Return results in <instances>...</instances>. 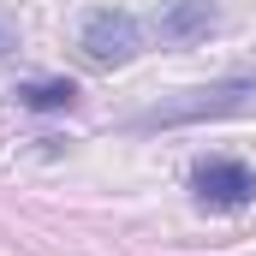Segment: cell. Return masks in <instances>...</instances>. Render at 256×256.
Listing matches in <instances>:
<instances>
[{"mask_svg":"<svg viewBox=\"0 0 256 256\" xmlns=\"http://www.w3.org/2000/svg\"><path fill=\"white\" fill-rule=\"evenodd\" d=\"M78 48H84L90 66H126V60H137V48H143V24H137L131 12H120V6H102V12L84 18Z\"/></svg>","mask_w":256,"mask_h":256,"instance_id":"cell-2","label":"cell"},{"mask_svg":"<svg viewBox=\"0 0 256 256\" xmlns=\"http://www.w3.org/2000/svg\"><path fill=\"white\" fill-rule=\"evenodd\" d=\"M191 185H196V196L208 208H244L256 196V173L244 161H232V155H208V161H196Z\"/></svg>","mask_w":256,"mask_h":256,"instance_id":"cell-3","label":"cell"},{"mask_svg":"<svg viewBox=\"0 0 256 256\" xmlns=\"http://www.w3.org/2000/svg\"><path fill=\"white\" fill-rule=\"evenodd\" d=\"M0 48H6V30H0Z\"/></svg>","mask_w":256,"mask_h":256,"instance_id":"cell-6","label":"cell"},{"mask_svg":"<svg viewBox=\"0 0 256 256\" xmlns=\"http://www.w3.org/2000/svg\"><path fill=\"white\" fill-rule=\"evenodd\" d=\"M256 102V84L244 78H226V84H202V90H185V96H173V102H155V108H143L131 131H161V126H196V120H232V114H244Z\"/></svg>","mask_w":256,"mask_h":256,"instance_id":"cell-1","label":"cell"},{"mask_svg":"<svg viewBox=\"0 0 256 256\" xmlns=\"http://www.w3.org/2000/svg\"><path fill=\"white\" fill-rule=\"evenodd\" d=\"M214 24H220V6L214 0H161V12H155L161 42H202Z\"/></svg>","mask_w":256,"mask_h":256,"instance_id":"cell-4","label":"cell"},{"mask_svg":"<svg viewBox=\"0 0 256 256\" xmlns=\"http://www.w3.org/2000/svg\"><path fill=\"white\" fill-rule=\"evenodd\" d=\"M18 102L36 114H66V108H78V84L72 78H30V84H18Z\"/></svg>","mask_w":256,"mask_h":256,"instance_id":"cell-5","label":"cell"}]
</instances>
